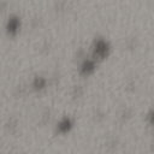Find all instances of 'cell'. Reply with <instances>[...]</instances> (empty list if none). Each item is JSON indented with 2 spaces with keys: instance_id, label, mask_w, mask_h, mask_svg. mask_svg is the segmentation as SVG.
<instances>
[{
  "instance_id": "cell-1",
  "label": "cell",
  "mask_w": 154,
  "mask_h": 154,
  "mask_svg": "<svg viewBox=\"0 0 154 154\" xmlns=\"http://www.w3.org/2000/svg\"><path fill=\"white\" fill-rule=\"evenodd\" d=\"M95 52H96V54H98V55L104 57L105 54H106V52H107V45L105 44L104 41H99L98 45H96Z\"/></svg>"
},
{
  "instance_id": "cell-2",
  "label": "cell",
  "mask_w": 154,
  "mask_h": 154,
  "mask_svg": "<svg viewBox=\"0 0 154 154\" xmlns=\"http://www.w3.org/2000/svg\"><path fill=\"white\" fill-rule=\"evenodd\" d=\"M17 29H18V21L17 19H11L10 23H9V30L12 31V33H15Z\"/></svg>"
},
{
  "instance_id": "cell-3",
  "label": "cell",
  "mask_w": 154,
  "mask_h": 154,
  "mask_svg": "<svg viewBox=\"0 0 154 154\" xmlns=\"http://www.w3.org/2000/svg\"><path fill=\"white\" fill-rule=\"evenodd\" d=\"M69 128H70V122H69L68 119H65V120H64L63 123L59 125V129H60L61 131H66Z\"/></svg>"
}]
</instances>
